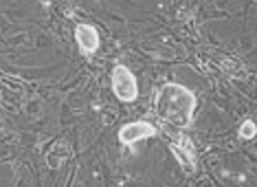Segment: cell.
<instances>
[{
	"label": "cell",
	"instance_id": "obj_4",
	"mask_svg": "<svg viewBox=\"0 0 257 187\" xmlns=\"http://www.w3.org/2000/svg\"><path fill=\"white\" fill-rule=\"evenodd\" d=\"M75 38H77V44L84 53H95L99 49V33L95 27L90 25H79L75 29Z\"/></svg>",
	"mask_w": 257,
	"mask_h": 187
},
{
	"label": "cell",
	"instance_id": "obj_3",
	"mask_svg": "<svg viewBox=\"0 0 257 187\" xmlns=\"http://www.w3.org/2000/svg\"><path fill=\"white\" fill-rule=\"evenodd\" d=\"M154 134H156V128L148 124V121H132V124H125L119 130V141L123 145H134L137 141L150 139Z\"/></svg>",
	"mask_w": 257,
	"mask_h": 187
},
{
	"label": "cell",
	"instance_id": "obj_5",
	"mask_svg": "<svg viewBox=\"0 0 257 187\" xmlns=\"http://www.w3.org/2000/svg\"><path fill=\"white\" fill-rule=\"evenodd\" d=\"M169 150L176 154V159L178 163L183 165L185 172H196V152L189 148V145H176V143H172L169 145Z\"/></svg>",
	"mask_w": 257,
	"mask_h": 187
},
{
	"label": "cell",
	"instance_id": "obj_1",
	"mask_svg": "<svg viewBox=\"0 0 257 187\" xmlns=\"http://www.w3.org/2000/svg\"><path fill=\"white\" fill-rule=\"evenodd\" d=\"M154 110L174 128H189L196 113V95L180 84H165L156 92Z\"/></svg>",
	"mask_w": 257,
	"mask_h": 187
},
{
	"label": "cell",
	"instance_id": "obj_6",
	"mask_svg": "<svg viewBox=\"0 0 257 187\" xmlns=\"http://www.w3.org/2000/svg\"><path fill=\"white\" fill-rule=\"evenodd\" d=\"M255 134H257V128H255L253 121H244V124L239 126V137L246 139V141H248V139H253Z\"/></svg>",
	"mask_w": 257,
	"mask_h": 187
},
{
	"label": "cell",
	"instance_id": "obj_2",
	"mask_svg": "<svg viewBox=\"0 0 257 187\" xmlns=\"http://www.w3.org/2000/svg\"><path fill=\"white\" fill-rule=\"evenodd\" d=\"M112 90L121 102H134L139 97L137 77L125 66H116L112 71Z\"/></svg>",
	"mask_w": 257,
	"mask_h": 187
}]
</instances>
